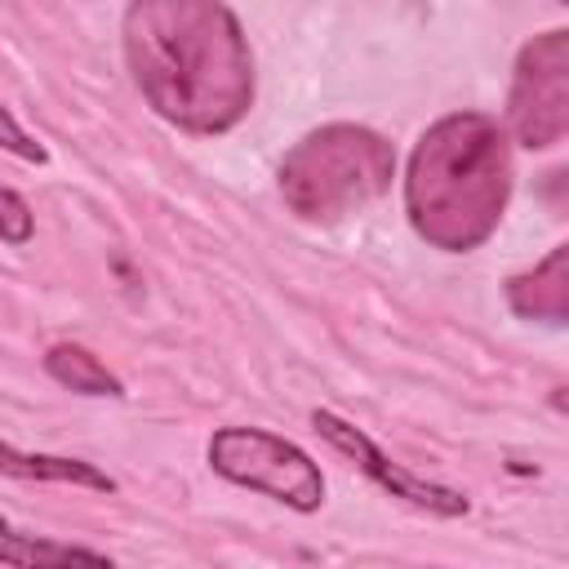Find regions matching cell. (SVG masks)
Masks as SVG:
<instances>
[{"mask_svg": "<svg viewBox=\"0 0 569 569\" xmlns=\"http://www.w3.org/2000/svg\"><path fill=\"white\" fill-rule=\"evenodd\" d=\"M0 476L27 480V485H71L89 493H116V480L102 467L84 458H67V453H27L9 440H0Z\"/></svg>", "mask_w": 569, "mask_h": 569, "instance_id": "9c48e42d", "label": "cell"}, {"mask_svg": "<svg viewBox=\"0 0 569 569\" xmlns=\"http://www.w3.org/2000/svg\"><path fill=\"white\" fill-rule=\"evenodd\" d=\"M507 200L511 151L493 116L453 111L418 138L405 173V213L427 244L445 253L485 244L498 231Z\"/></svg>", "mask_w": 569, "mask_h": 569, "instance_id": "7a4b0ae2", "label": "cell"}, {"mask_svg": "<svg viewBox=\"0 0 569 569\" xmlns=\"http://www.w3.org/2000/svg\"><path fill=\"white\" fill-rule=\"evenodd\" d=\"M396 178V151L365 124L311 129L280 160V196L298 218H342L378 200Z\"/></svg>", "mask_w": 569, "mask_h": 569, "instance_id": "3957f363", "label": "cell"}, {"mask_svg": "<svg viewBox=\"0 0 569 569\" xmlns=\"http://www.w3.org/2000/svg\"><path fill=\"white\" fill-rule=\"evenodd\" d=\"M124 62L169 124L213 138L253 107V53L218 0H138L124 9Z\"/></svg>", "mask_w": 569, "mask_h": 569, "instance_id": "6da1fadb", "label": "cell"}, {"mask_svg": "<svg viewBox=\"0 0 569 569\" xmlns=\"http://www.w3.org/2000/svg\"><path fill=\"white\" fill-rule=\"evenodd\" d=\"M507 307L525 320H565L569 316V244H556L533 271L511 276Z\"/></svg>", "mask_w": 569, "mask_h": 569, "instance_id": "ba28073f", "label": "cell"}, {"mask_svg": "<svg viewBox=\"0 0 569 569\" xmlns=\"http://www.w3.org/2000/svg\"><path fill=\"white\" fill-rule=\"evenodd\" d=\"M311 427H316V436H320L329 449L347 453L387 498H400V502H409V507H418V511H427V516H440V520H458V516L471 511V498H467L462 489L440 485V480H427V476H413L405 462H396L391 453H382V449L369 440V431H360L356 422L338 418L333 409H311Z\"/></svg>", "mask_w": 569, "mask_h": 569, "instance_id": "8992f818", "label": "cell"}, {"mask_svg": "<svg viewBox=\"0 0 569 569\" xmlns=\"http://www.w3.org/2000/svg\"><path fill=\"white\" fill-rule=\"evenodd\" d=\"M0 151H9V156H18V160H27V164H44L49 160V151L18 124V116L0 102Z\"/></svg>", "mask_w": 569, "mask_h": 569, "instance_id": "7c38bea8", "label": "cell"}, {"mask_svg": "<svg viewBox=\"0 0 569 569\" xmlns=\"http://www.w3.org/2000/svg\"><path fill=\"white\" fill-rule=\"evenodd\" d=\"M0 565L4 569H120L111 556L93 547L27 533L4 516H0Z\"/></svg>", "mask_w": 569, "mask_h": 569, "instance_id": "52a82bcc", "label": "cell"}, {"mask_svg": "<svg viewBox=\"0 0 569 569\" xmlns=\"http://www.w3.org/2000/svg\"><path fill=\"white\" fill-rule=\"evenodd\" d=\"M31 236H36V213H31V204H27L13 187L0 182V240H4V244H31Z\"/></svg>", "mask_w": 569, "mask_h": 569, "instance_id": "8fae6325", "label": "cell"}, {"mask_svg": "<svg viewBox=\"0 0 569 569\" xmlns=\"http://www.w3.org/2000/svg\"><path fill=\"white\" fill-rule=\"evenodd\" d=\"M44 373L76 396H111V400L124 396V382L80 342H53L44 351Z\"/></svg>", "mask_w": 569, "mask_h": 569, "instance_id": "30bf717a", "label": "cell"}, {"mask_svg": "<svg viewBox=\"0 0 569 569\" xmlns=\"http://www.w3.org/2000/svg\"><path fill=\"white\" fill-rule=\"evenodd\" d=\"M507 129L520 147L547 151L569 129V31H542L516 53Z\"/></svg>", "mask_w": 569, "mask_h": 569, "instance_id": "5b68a950", "label": "cell"}, {"mask_svg": "<svg viewBox=\"0 0 569 569\" xmlns=\"http://www.w3.org/2000/svg\"><path fill=\"white\" fill-rule=\"evenodd\" d=\"M204 458L222 480H231L249 493L276 498L298 516H311L325 502L320 462L302 445H293L267 427H218L204 445Z\"/></svg>", "mask_w": 569, "mask_h": 569, "instance_id": "277c9868", "label": "cell"}]
</instances>
